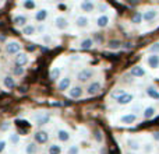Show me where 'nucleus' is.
<instances>
[{
    "label": "nucleus",
    "mask_w": 159,
    "mask_h": 154,
    "mask_svg": "<svg viewBox=\"0 0 159 154\" xmlns=\"http://www.w3.org/2000/svg\"><path fill=\"white\" fill-rule=\"evenodd\" d=\"M149 52L151 53H154V52H159V44H154L152 46H149Z\"/></svg>",
    "instance_id": "nucleus-37"
},
{
    "label": "nucleus",
    "mask_w": 159,
    "mask_h": 154,
    "mask_svg": "<svg viewBox=\"0 0 159 154\" xmlns=\"http://www.w3.org/2000/svg\"><path fill=\"white\" fill-rule=\"evenodd\" d=\"M109 49H117L120 48V41H109Z\"/></svg>",
    "instance_id": "nucleus-32"
},
{
    "label": "nucleus",
    "mask_w": 159,
    "mask_h": 154,
    "mask_svg": "<svg viewBox=\"0 0 159 154\" xmlns=\"http://www.w3.org/2000/svg\"><path fill=\"white\" fill-rule=\"evenodd\" d=\"M14 63H16V66H20V67L25 66V65L28 63V55L20 52L18 55H16V58H14Z\"/></svg>",
    "instance_id": "nucleus-4"
},
{
    "label": "nucleus",
    "mask_w": 159,
    "mask_h": 154,
    "mask_svg": "<svg viewBox=\"0 0 159 154\" xmlns=\"http://www.w3.org/2000/svg\"><path fill=\"white\" fill-rule=\"evenodd\" d=\"M69 95H70V98H74V99L81 98L82 97V88L80 87V85H74V87H71L69 90Z\"/></svg>",
    "instance_id": "nucleus-7"
},
{
    "label": "nucleus",
    "mask_w": 159,
    "mask_h": 154,
    "mask_svg": "<svg viewBox=\"0 0 159 154\" xmlns=\"http://www.w3.org/2000/svg\"><path fill=\"white\" fill-rule=\"evenodd\" d=\"M135 121H137V116H135L134 113H127V115L121 116V119H120V122L124 125H131V123H134Z\"/></svg>",
    "instance_id": "nucleus-11"
},
{
    "label": "nucleus",
    "mask_w": 159,
    "mask_h": 154,
    "mask_svg": "<svg viewBox=\"0 0 159 154\" xmlns=\"http://www.w3.org/2000/svg\"><path fill=\"white\" fill-rule=\"evenodd\" d=\"M35 18H36V21H39V22L45 21V20L48 18V10L46 8H41V10H38L36 14H35Z\"/></svg>",
    "instance_id": "nucleus-15"
},
{
    "label": "nucleus",
    "mask_w": 159,
    "mask_h": 154,
    "mask_svg": "<svg viewBox=\"0 0 159 154\" xmlns=\"http://www.w3.org/2000/svg\"><path fill=\"white\" fill-rule=\"evenodd\" d=\"M35 32H36V28L34 27V25H31V24L25 25V27L22 28V34H24V35H27V36L34 35V34H35Z\"/></svg>",
    "instance_id": "nucleus-20"
},
{
    "label": "nucleus",
    "mask_w": 159,
    "mask_h": 154,
    "mask_svg": "<svg viewBox=\"0 0 159 154\" xmlns=\"http://www.w3.org/2000/svg\"><path fill=\"white\" fill-rule=\"evenodd\" d=\"M34 137H35L36 143H39V144H43L49 140V135H48V132H45V130H38V132H35Z\"/></svg>",
    "instance_id": "nucleus-3"
},
{
    "label": "nucleus",
    "mask_w": 159,
    "mask_h": 154,
    "mask_svg": "<svg viewBox=\"0 0 159 154\" xmlns=\"http://www.w3.org/2000/svg\"><path fill=\"white\" fill-rule=\"evenodd\" d=\"M24 7L28 8V10H32V8H35V2H32V0H27V2H24Z\"/></svg>",
    "instance_id": "nucleus-34"
},
{
    "label": "nucleus",
    "mask_w": 159,
    "mask_h": 154,
    "mask_svg": "<svg viewBox=\"0 0 159 154\" xmlns=\"http://www.w3.org/2000/svg\"><path fill=\"white\" fill-rule=\"evenodd\" d=\"M107 24H109V17H107V16H101V17H98V18H96V27L105 28Z\"/></svg>",
    "instance_id": "nucleus-16"
},
{
    "label": "nucleus",
    "mask_w": 159,
    "mask_h": 154,
    "mask_svg": "<svg viewBox=\"0 0 159 154\" xmlns=\"http://www.w3.org/2000/svg\"><path fill=\"white\" fill-rule=\"evenodd\" d=\"M80 7H81V10L84 11V13H92V11L95 10V4H93L92 2H82L81 4H80Z\"/></svg>",
    "instance_id": "nucleus-12"
},
{
    "label": "nucleus",
    "mask_w": 159,
    "mask_h": 154,
    "mask_svg": "<svg viewBox=\"0 0 159 154\" xmlns=\"http://www.w3.org/2000/svg\"><path fill=\"white\" fill-rule=\"evenodd\" d=\"M143 18H144V16L141 13H134V16H133V18H131V21L134 22V24H140L141 21H143Z\"/></svg>",
    "instance_id": "nucleus-30"
},
{
    "label": "nucleus",
    "mask_w": 159,
    "mask_h": 154,
    "mask_svg": "<svg viewBox=\"0 0 159 154\" xmlns=\"http://www.w3.org/2000/svg\"><path fill=\"white\" fill-rule=\"evenodd\" d=\"M48 153L49 154H61V147L59 146V144H52V146L49 147V150H48Z\"/></svg>",
    "instance_id": "nucleus-28"
},
{
    "label": "nucleus",
    "mask_w": 159,
    "mask_h": 154,
    "mask_svg": "<svg viewBox=\"0 0 159 154\" xmlns=\"http://www.w3.org/2000/svg\"><path fill=\"white\" fill-rule=\"evenodd\" d=\"M130 73H131V76H134V77H143L145 75V70H144L141 66H134Z\"/></svg>",
    "instance_id": "nucleus-19"
},
{
    "label": "nucleus",
    "mask_w": 159,
    "mask_h": 154,
    "mask_svg": "<svg viewBox=\"0 0 159 154\" xmlns=\"http://www.w3.org/2000/svg\"><path fill=\"white\" fill-rule=\"evenodd\" d=\"M4 51L7 55H18L20 51H21V44L17 41H10L6 44Z\"/></svg>",
    "instance_id": "nucleus-1"
},
{
    "label": "nucleus",
    "mask_w": 159,
    "mask_h": 154,
    "mask_svg": "<svg viewBox=\"0 0 159 154\" xmlns=\"http://www.w3.org/2000/svg\"><path fill=\"white\" fill-rule=\"evenodd\" d=\"M4 149H6V142L0 140V153H3V152H4Z\"/></svg>",
    "instance_id": "nucleus-39"
},
{
    "label": "nucleus",
    "mask_w": 159,
    "mask_h": 154,
    "mask_svg": "<svg viewBox=\"0 0 159 154\" xmlns=\"http://www.w3.org/2000/svg\"><path fill=\"white\" fill-rule=\"evenodd\" d=\"M133 94H124V95H121L120 98H117L116 101H117V104H120V105H126V104H129V102H131L133 101Z\"/></svg>",
    "instance_id": "nucleus-14"
},
{
    "label": "nucleus",
    "mask_w": 159,
    "mask_h": 154,
    "mask_svg": "<svg viewBox=\"0 0 159 154\" xmlns=\"http://www.w3.org/2000/svg\"><path fill=\"white\" fill-rule=\"evenodd\" d=\"M93 137H95V140L98 142V143H102V140H103V136H102L101 130H95V133H93Z\"/></svg>",
    "instance_id": "nucleus-33"
},
{
    "label": "nucleus",
    "mask_w": 159,
    "mask_h": 154,
    "mask_svg": "<svg viewBox=\"0 0 159 154\" xmlns=\"http://www.w3.org/2000/svg\"><path fill=\"white\" fill-rule=\"evenodd\" d=\"M101 91V83L99 81H93V83H91L89 85H88V88H87V94L88 95H96V94Z\"/></svg>",
    "instance_id": "nucleus-6"
},
{
    "label": "nucleus",
    "mask_w": 159,
    "mask_h": 154,
    "mask_svg": "<svg viewBox=\"0 0 159 154\" xmlns=\"http://www.w3.org/2000/svg\"><path fill=\"white\" fill-rule=\"evenodd\" d=\"M147 94H148L151 98H154V99H159V93L157 90H155L154 87H148L147 88Z\"/></svg>",
    "instance_id": "nucleus-27"
},
{
    "label": "nucleus",
    "mask_w": 159,
    "mask_h": 154,
    "mask_svg": "<svg viewBox=\"0 0 159 154\" xmlns=\"http://www.w3.org/2000/svg\"><path fill=\"white\" fill-rule=\"evenodd\" d=\"M8 140H10V143H13V144H18L20 143V136L17 135V133H13V135H10Z\"/></svg>",
    "instance_id": "nucleus-31"
},
{
    "label": "nucleus",
    "mask_w": 159,
    "mask_h": 154,
    "mask_svg": "<svg viewBox=\"0 0 159 154\" xmlns=\"http://www.w3.org/2000/svg\"><path fill=\"white\" fill-rule=\"evenodd\" d=\"M105 10H106V6H105V4H99V6H98V11H101V13H103Z\"/></svg>",
    "instance_id": "nucleus-40"
},
{
    "label": "nucleus",
    "mask_w": 159,
    "mask_h": 154,
    "mask_svg": "<svg viewBox=\"0 0 159 154\" xmlns=\"http://www.w3.org/2000/svg\"><path fill=\"white\" fill-rule=\"evenodd\" d=\"M147 62H148V66L149 67H152V69H157V67H159V55L154 53V55L148 56Z\"/></svg>",
    "instance_id": "nucleus-9"
},
{
    "label": "nucleus",
    "mask_w": 159,
    "mask_h": 154,
    "mask_svg": "<svg viewBox=\"0 0 159 154\" xmlns=\"http://www.w3.org/2000/svg\"><path fill=\"white\" fill-rule=\"evenodd\" d=\"M154 115H155V109L152 107L147 108V109L144 111V118H145V119H151Z\"/></svg>",
    "instance_id": "nucleus-29"
},
{
    "label": "nucleus",
    "mask_w": 159,
    "mask_h": 154,
    "mask_svg": "<svg viewBox=\"0 0 159 154\" xmlns=\"http://www.w3.org/2000/svg\"><path fill=\"white\" fill-rule=\"evenodd\" d=\"M70 85H71V79H70L69 76H66L64 79H61L60 81H59L57 88H59L60 91H64V90H69Z\"/></svg>",
    "instance_id": "nucleus-8"
},
{
    "label": "nucleus",
    "mask_w": 159,
    "mask_h": 154,
    "mask_svg": "<svg viewBox=\"0 0 159 154\" xmlns=\"http://www.w3.org/2000/svg\"><path fill=\"white\" fill-rule=\"evenodd\" d=\"M36 150H38L36 143H28L27 146H25V153L27 154H35Z\"/></svg>",
    "instance_id": "nucleus-25"
},
{
    "label": "nucleus",
    "mask_w": 159,
    "mask_h": 154,
    "mask_svg": "<svg viewBox=\"0 0 159 154\" xmlns=\"http://www.w3.org/2000/svg\"><path fill=\"white\" fill-rule=\"evenodd\" d=\"M38 30H39V31H41V32H43V31H45V27H43V25H41V27H39V28H38Z\"/></svg>",
    "instance_id": "nucleus-44"
},
{
    "label": "nucleus",
    "mask_w": 159,
    "mask_h": 154,
    "mask_svg": "<svg viewBox=\"0 0 159 154\" xmlns=\"http://www.w3.org/2000/svg\"><path fill=\"white\" fill-rule=\"evenodd\" d=\"M36 123L39 125V126H42V125H46V123H49V121H50V116L48 115V113H41L39 116H36Z\"/></svg>",
    "instance_id": "nucleus-13"
},
{
    "label": "nucleus",
    "mask_w": 159,
    "mask_h": 154,
    "mask_svg": "<svg viewBox=\"0 0 159 154\" xmlns=\"http://www.w3.org/2000/svg\"><path fill=\"white\" fill-rule=\"evenodd\" d=\"M155 17H157V11L155 10H148L144 13V20H145V21H152Z\"/></svg>",
    "instance_id": "nucleus-24"
},
{
    "label": "nucleus",
    "mask_w": 159,
    "mask_h": 154,
    "mask_svg": "<svg viewBox=\"0 0 159 154\" xmlns=\"http://www.w3.org/2000/svg\"><path fill=\"white\" fill-rule=\"evenodd\" d=\"M55 24H56V27L59 28V30H67L69 28V20L66 18V17H63V16H59V17H56V20H55Z\"/></svg>",
    "instance_id": "nucleus-5"
},
{
    "label": "nucleus",
    "mask_w": 159,
    "mask_h": 154,
    "mask_svg": "<svg viewBox=\"0 0 159 154\" xmlns=\"http://www.w3.org/2000/svg\"><path fill=\"white\" fill-rule=\"evenodd\" d=\"M127 146H129L133 152L140 150V143H138V142H135V140H131V139H129V140H127Z\"/></svg>",
    "instance_id": "nucleus-26"
},
{
    "label": "nucleus",
    "mask_w": 159,
    "mask_h": 154,
    "mask_svg": "<svg viewBox=\"0 0 159 154\" xmlns=\"http://www.w3.org/2000/svg\"><path fill=\"white\" fill-rule=\"evenodd\" d=\"M145 150H147V152H151V150H152V147H151V144H147V147H145Z\"/></svg>",
    "instance_id": "nucleus-43"
},
{
    "label": "nucleus",
    "mask_w": 159,
    "mask_h": 154,
    "mask_svg": "<svg viewBox=\"0 0 159 154\" xmlns=\"http://www.w3.org/2000/svg\"><path fill=\"white\" fill-rule=\"evenodd\" d=\"M154 139H155V140H159V132H155L154 133Z\"/></svg>",
    "instance_id": "nucleus-42"
},
{
    "label": "nucleus",
    "mask_w": 159,
    "mask_h": 154,
    "mask_svg": "<svg viewBox=\"0 0 159 154\" xmlns=\"http://www.w3.org/2000/svg\"><path fill=\"white\" fill-rule=\"evenodd\" d=\"M124 94H127L124 90H116V91H113V94H112V95L115 97L116 99H117V98H120L121 95H124Z\"/></svg>",
    "instance_id": "nucleus-36"
},
{
    "label": "nucleus",
    "mask_w": 159,
    "mask_h": 154,
    "mask_svg": "<svg viewBox=\"0 0 159 154\" xmlns=\"http://www.w3.org/2000/svg\"><path fill=\"white\" fill-rule=\"evenodd\" d=\"M13 22L16 25H18V27H25V25H27L25 24V22H27V17L25 16H16L13 18Z\"/></svg>",
    "instance_id": "nucleus-18"
},
{
    "label": "nucleus",
    "mask_w": 159,
    "mask_h": 154,
    "mask_svg": "<svg viewBox=\"0 0 159 154\" xmlns=\"http://www.w3.org/2000/svg\"><path fill=\"white\" fill-rule=\"evenodd\" d=\"M93 45V41L91 38H87V39H82L81 44H80V46L82 48V49H91Z\"/></svg>",
    "instance_id": "nucleus-23"
},
{
    "label": "nucleus",
    "mask_w": 159,
    "mask_h": 154,
    "mask_svg": "<svg viewBox=\"0 0 159 154\" xmlns=\"http://www.w3.org/2000/svg\"><path fill=\"white\" fill-rule=\"evenodd\" d=\"M3 84H4L6 88H14V85H16V81H14L13 77L6 76L4 80H3Z\"/></svg>",
    "instance_id": "nucleus-21"
},
{
    "label": "nucleus",
    "mask_w": 159,
    "mask_h": 154,
    "mask_svg": "<svg viewBox=\"0 0 159 154\" xmlns=\"http://www.w3.org/2000/svg\"><path fill=\"white\" fill-rule=\"evenodd\" d=\"M93 77V70L91 69V67H85V69L80 70L78 75H77V80L81 83H87L89 79H92Z\"/></svg>",
    "instance_id": "nucleus-2"
},
{
    "label": "nucleus",
    "mask_w": 159,
    "mask_h": 154,
    "mask_svg": "<svg viewBox=\"0 0 159 154\" xmlns=\"http://www.w3.org/2000/svg\"><path fill=\"white\" fill-rule=\"evenodd\" d=\"M69 154H78V147L77 146H71V149L69 150Z\"/></svg>",
    "instance_id": "nucleus-38"
},
{
    "label": "nucleus",
    "mask_w": 159,
    "mask_h": 154,
    "mask_svg": "<svg viewBox=\"0 0 159 154\" xmlns=\"http://www.w3.org/2000/svg\"><path fill=\"white\" fill-rule=\"evenodd\" d=\"M13 73H14V75H16V76H22V75H24V67L16 66V67H14V69H13Z\"/></svg>",
    "instance_id": "nucleus-35"
},
{
    "label": "nucleus",
    "mask_w": 159,
    "mask_h": 154,
    "mask_svg": "<svg viewBox=\"0 0 159 154\" xmlns=\"http://www.w3.org/2000/svg\"><path fill=\"white\" fill-rule=\"evenodd\" d=\"M8 128H10V123H7V122H4V125L2 126V130H7Z\"/></svg>",
    "instance_id": "nucleus-41"
},
{
    "label": "nucleus",
    "mask_w": 159,
    "mask_h": 154,
    "mask_svg": "<svg viewBox=\"0 0 159 154\" xmlns=\"http://www.w3.org/2000/svg\"><path fill=\"white\" fill-rule=\"evenodd\" d=\"M88 24H89V18L87 16H80L75 18V25L78 28H85V27H88Z\"/></svg>",
    "instance_id": "nucleus-10"
},
{
    "label": "nucleus",
    "mask_w": 159,
    "mask_h": 154,
    "mask_svg": "<svg viewBox=\"0 0 159 154\" xmlns=\"http://www.w3.org/2000/svg\"><path fill=\"white\" fill-rule=\"evenodd\" d=\"M57 139L60 142H64V143H66V142L70 140V133L67 132V130H64V129H60L57 132Z\"/></svg>",
    "instance_id": "nucleus-17"
},
{
    "label": "nucleus",
    "mask_w": 159,
    "mask_h": 154,
    "mask_svg": "<svg viewBox=\"0 0 159 154\" xmlns=\"http://www.w3.org/2000/svg\"><path fill=\"white\" fill-rule=\"evenodd\" d=\"M60 75H61L60 67H52V70H50V79H52L53 81L60 79Z\"/></svg>",
    "instance_id": "nucleus-22"
}]
</instances>
